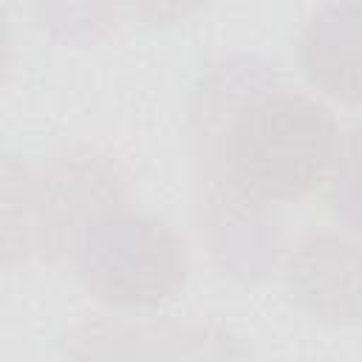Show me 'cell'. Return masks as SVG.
<instances>
[{
    "label": "cell",
    "instance_id": "ba28073f",
    "mask_svg": "<svg viewBox=\"0 0 362 362\" xmlns=\"http://www.w3.org/2000/svg\"><path fill=\"white\" fill-rule=\"evenodd\" d=\"M173 362H252L249 345L215 322L164 320Z\"/></svg>",
    "mask_w": 362,
    "mask_h": 362
},
{
    "label": "cell",
    "instance_id": "6da1fadb",
    "mask_svg": "<svg viewBox=\"0 0 362 362\" xmlns=\"http://www.w3.org/2000/svg\"><path fill=\"white\" fill-rule=\"evenodd\" d=\"M334 110L238 54L209 62L189 96L192 212L212 263L257 283L286 255L283 206L322 187L337 153Z\"/></svg>",
    "mask_w": 362,
    "mask_h": 362
},
{
    "label": "cell",
    "instance_id": "5b68a950",
    "mask_svg": "<svg viewBox=\"0 0 362 362\" xmlns=\"http://www.w3.org/2000/svg\"><path fill=\"white\" fill-rule=\"evenodd\" d=\"M297 68L325 99L362 110V3H325L294 42Z\"/></svg>",
    "mask_w": 362,
    "mask_h": 362
},
{
    "label": "cell",
    "instance_id": "3957f363",
    "mask_svg": "<svg viewBox=\"0 0 362 362\" xmlns=\"http://www.w3.org/2000/svg\"><path fill=\"white\" fill-rule=\"evenodd\" d=\"M79 286L113 311H156L189 277L184 238L158 215L119 209L102 218L71 255Z\"/></svg>",
    "mask_w": 362,
    "mask_h": 362
},
{
    "label": "cell",
    "instance_id": "8992f818",
    "mask_svg": "<svg viewBox=\"0 0 362 362\" xmlns=\"http://www.w3.org/2000/svg\"><path fill=\"white\" fill-rule=\"evenodd\" d=\"M59 362H173L164 320L90 317L74 322L57 342Z\"/></svg>",
    "mask_w": 362,
    "mask_h": 362
},
{
    "label": "cell",
    "instance_id": "7a4b0ae2",
    "mask_svg": "<svg viewBox=\"0 0 362 362\" xmlns=\"http://www.w3.org/2000/svg\"><path fill=\"white\" fill-rule=\"evenodd\" d=\"M122 167L102 150L74 144L37 161L6 153L0 173L3 260H62L107 215L127 209Z\"/></svg>",
    "mask_w": 362,
    "mask_h": 362
},
{
    "label": "cell",
    "instance_id": "277c9868",
    "mask_svg": "<svg viewBox=\"0 0 362 362\" xmlns=\"http://www.w3.org/2000/svg\"><path fill=\"white\" fill-rule=\"evenodd\" d=\"M283 283L291 305L322 325L362 322V235L317 226L283 255Z\"/></svg>",
    "mask_w": 362,
    "mask_h": 362
},
{
    "label": "cell",
    "instance_id": "52a82bcc",
    "mask_svg": "<svg viewBox=\"0 0 362 362\" xmlns=\"http://www.w3.org/2000/svg\"><path fill=\"white\" fill-rule=\"evenodd\" d=\"M320 189L328 215L342 229L362 235V122L339 133L337 153Z\"/></svg>",
    "mask_w": 362,
    "mask_h": 362
}]
</instances>
